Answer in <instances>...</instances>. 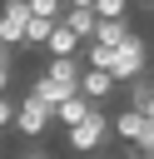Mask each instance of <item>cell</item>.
I'll return each mask as SVG.
<instances>
[{"instance_id":"cell-10","label":"cell","mask_w":154,"mask_h":159,"mask_svg":"<svg viewBox=\"0 0 154 159\" xmlns=\"http://www.w3.org/2000/svg\"><path fill=\"white\" fill-rule=\"evenodd\" d=\"M65 25H70L75 35L94 40V30H99V10H89V5H70V10H65Z\"/></svg>"},{"instance_id":"cell-12","label":"cell","mask_w":154,"mask_h":159,"mask_svg":"<svg viewBox=\"0 0 154 159\" xmlns=\"http://www.w3.org/2000/svg\"><path fill=\"white\" fill-rule=\"evenodd\" d=\"M55 25H60V20H45V15H35V20L25 25V50H35V45L45 50V45H50V35H55Z\"/></svg>"},{"instance_id":"cell-11","label":"cell","mask_w":154,"mask_h":159,"mask_svg":"<svg viewBox=\"0 0 154 159\" xmlns=\"http://www.w3.org/2000/svg\"><path fill=\"white\" fill-rule=\"evenodd\" d=\"M129 35H134V30H129V15H124V20H99V30H94V40L109 45V50H119Z\"/></svg>"},{"instance_id":"cell-2","label":"cell","mask_w":154,"mask_h":159,"mask_svg":"<svg viewBox=\"0 0 154 159\" xmlns=\"http://www.w3.org/2000/svg\"><path fill=\"white\" fill-rule=\"evenodd\" d=\"M50 124H55V104H50L45 94L25 89V94H20V114H15V134H25V139H40Z\"/></svg>"},{"instance_id":"cell-14","label":"cell","mask_w":154,"mask_h":159,"mask_svg":"<svg viewBox=\"0 0 154 159\" xmlns=\"http://www.w3.org/2000/svg\"><path fill=\"white\" fill-rule=\"evenodd\" d=\"M35 5V15H45V20H65V10H70V0H30Z\"/></svg>"},{"instance_id":"cell-3","label":"cell","mask_w":154,"mask_h":159,"mask_svg":"<svg viewBox=\"0 0 154 159\" xmlns=\"http://www.w3.org/2000/svg\"><path fill=\"white\" fill-rule=\"evenodd\" d=\"M109 134H114V119L94 104V114H89L84 124H75V129H70V149H75V154H99V149L109 144Z\"/></svg>"},{"instance_id":"cell-7","label":"cell","mask_w":154,"mask_h":159,"mask_svg":"<svg viewBox=\"0 0 154 159\" xmlns=\"http://www.w3.org/2000/svg\"><path fill=\"white\" fill-rule=\"evenodd\" d=\"M84 45H89V40H84V35H75V30H70V25L60 20L45 50H50V60H65V55H84Z\"/></svg>"},{"instance_id":"cell-15","label":"cell","mask_w":154,"mask_h":159,"mask_svg":"<svg viewBox=\"0 0 154 159\" xmlns=\"http://www.w3.org/2000/svg\"><path fill=\"white\" fill-rule=\"evenodd\" d=\"M94 10H99V20H124L129 15V0H99Z\"/></svg>"},{"instance_id":"cell-24","label":"cell","mask_w":154,"mask_h":159,"mask_svg":"<svg viewBox=\"0 0 154 159\" xmlns=\"http://www.w3.org/2000/svg\"><path fill=\"white\" fill-rule=\"evenodd\" d=\"M144 144H149V139H144Z\"/></svg>"},{"instance_id":"cell-16","label":"cell","mask_w":154,"mask_h":159,"mask_svg":"<svg viewBox=\"0 0 154 159\" xmlns=\"http://www.w3.org/2000/svg\"><path fill=\"white\" fill-rule=\"evenodd\" d=\"M15 114H20V104L10 94H0V129H15Z\"/></svg>"},{"instance_id":"cell-25","label":"cell","mask_w":154,"mask_h":159,"mask_svg":"<svg viewBox=\"0 0 154 159\" xmlns=\"http://www.w3.org/2000/svg\"><path fill=\"white\" fill-rule=\"evenodd\" d=\"M149 5H154V0H149Z\"/></svg>"},{"instance_id":"cell-8","label":"cell","mask_w":154,"mask_h":159,"mask_svg":"<svg viewBox=\"0 0 154 159\" xmlns=\"http://www.w3.org/2000/svg\"><path fill=\"white\" fill-rule=\"evenodd\" d=\"M124 104H129V109H144V114L154 119V75L129 80V84H124Z\"/></svg>"},{"instance_id":"cell-19","label":"cell","mask_w":154,"mask_h":159,"mask_svg":"<svg viewBox=\"0 0 154 159\" xmlns=\"http://www.w3.org/2000/svg\"><path fill=\"white\" fill-rule=\"evenodd\" d=\"M124 159H149V154H144V149H139V144H134V149H129V154H124Z\"/></svg>"},{"instance_id":"cell-20","label":"cell","mask_w":154,"mask_h":159,"mask_svg":"<svg viewBox=\"0 0 154 159\" xmlns=\"http://www.w3.org/2000/svg\"><path fill=\"white\" fill-rule=\"evenodd\" d=\"M5 84H10V70H0V94H5Z\"/></svg>"},{"instance_id":"cell-6","label":"cell","mask_w":154,"mask_h":159,"mask_svg":"<svg viewBox=\"0 0 154 159\" xmlns=\"http://www.w3.org/2000/svg\"><path fill=\"white\" fill-rule=\"evenodd\" d=\"M119 89V80L109 75V70H94V65H84V80H79V94H89L94 104H104L109 94Z\"/></svg>"},{"instance_id":"cell-21","label":"cell","mask_w":154,"mask_h":159,"mask_svg":"<svg viewBox=\"0 0 154 159\" xmlns=\"http://www.w3.org/2000/svg\"><path fill=\"white\" fill-rule=\"evenodd\" d=\"M70 5H89V10H94V5H99V0H70Z\"/></svg>"},{"instance_id":"cell-9","label":"cell","mask_w":154,"mask_h":159,"mask_svg":"<svg viewBox=\"0 0 154 159\" xmlns=\"http://www.w3.org/2000/svg\"><path fill=\"white\" fill-rule=\"evenodd\" d=\"M89 114H94V99H89V94H70V99H65V104L55 109V119H60L65 129H75V124H84Z\"/></svg>"},{"instance_id":"cell-1","label":"cell","mask_w":154,"mask_h":159,"mask_svg":"<svg viewBox=\"0 0 154 159\" xmlns=\"http://www.w3.org/2000/svg\"><path fill=\"white\" fill-rule=\"evenodd\" d=\"M79 80H84V65H79V55H65V60H50L35 80H30V89L35 94H45L55 109L70 99V94H79Z\"/></svg>"},{"instance_id":"cell-17","label":"cell","mask_w":154,"mask_h":159,"mask_svg":"<svg viewBox=\"0 0 154 159\" xmlns=\"http://www.w3.org/2000/svg\"><path fill=\"white\" fill-rule=\"evenodd\" d=\"M0 70H15V45L0 40Z\"/></svg>"},{"instance_id":"cell-13","label":"cell","mask_w":154,"mask_h":159,"mask_svg":"<svg viewBox=\"0 0 154 159\" xmlns=\"http://www.w3.org/2000/svg\"><path fill=\"white\" fill-rule=\"evenodd\" d=\"M0 40H5V45H15V50H25V25H20V20H10V15H0Z\"/></svg>"},{"instance_id":"cell-4","label":"cell","mask_w":154,"mask_h":159,"mask_svg":"<svg viewBox=\"0 0 154 159\" xmlns=\"http://www.w3.org/2000/svg\"><path fill=\"white\" fill-rule=\"evenodd\" d=\"M109 75H114L119 84H129V80L149 75V45H144V35H129V40L114 50V65H109Z\"/></svg>"},{"instance_id":"cell-23","label":"cell","mask_w":154,"mask_h":159,"mask_svg":"<svg viewBox=\"0 0 154 159\" xmlns=\"http://www.w3.org/2000/svg\"><path fill=\"white\" fill-rule=\"evenodd\" d=\"M149 15H154V5H149Z\"/></svg>"},{"instance_id":"cell-5","label":"cell","mask_w":154,"mask_h":159,"mask_svg":"<svg viewBox=\"0 0 154 159\" xmlns=\"http://www.w3.org/2000/svg\"><path fill=\"white\" fill-rule=\"evenodd\" d=\"M114 134L129 139V144H144V139H154V119H149L144 109H129V104H124V109L114 114Z\"/></svg>"},{"instance_id":"cell-18","label":"cell","mask_w":154,"mask_h":159,"mask_svg":"<svg viewBox=\"0 0 154 159\" xmlns=\"http://www.w3.org/2000/svg\"><path fill=\"white\" fill-rule=\"evenodd\" d=\"M20 159H50V154H45V149H25Z\"/></svg>"},{"instance_id":"cell-22","label":"cell","mask_w":154,"mask_h":159,"mask_svg":"<svg viewBox=\"0 0 154 159\" xmlns=\"http://www.w3.org/2000/svg\"><path fill=\"white\" fill-rule=\"evenodd\" d=\"M139 149H144V154H149V159H154V139H149V144H139Z\"/></svg>"}]
</instances>
